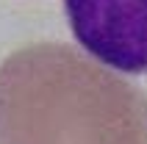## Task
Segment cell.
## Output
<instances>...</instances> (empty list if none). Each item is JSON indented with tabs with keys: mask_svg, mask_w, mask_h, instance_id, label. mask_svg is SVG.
I'll use <instances>...</instances> for the list:
<instances>
[{
	"mask_svg": "<svg viewBox=\"0 0 147 144\" xmlns=\"http://www.w3.org/2000/svg\"><path fill=\"white\" fill-rule=\"evenodd\" d=\"M64 6L92 56L119 69H147V0H64Z\"/></svg>",
	"mask_w": 147,
	"mask_h": 144,
	"instance_id": "1",
	"label": "cell"
}]
</instances>
